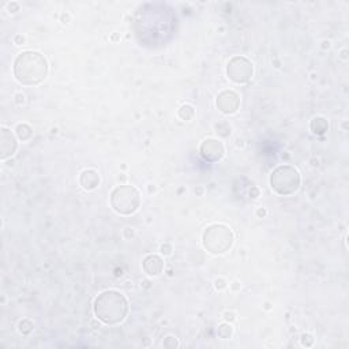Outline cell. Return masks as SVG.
Instances as JSON below:
<instances>
[{"mask_svg":"<svg viewBox=\"0 0 349 349\" xmlns=\"http://www.w3.org/2000/svg\"><path fill=\"white\" fill-rule=\"evenodd\" d=\"M226 74H228V78L236 84H246L253 76V64L246 57L236 56L234 59H230L228 63Z\"/></svg>","mask_w":349,"mask_h":349,"instance_id":"obj_6","label":"cell"},{"mask_svg":"<svg viewBox=\"0 0 349 349\" xmlns=\"http://www.w3.org/2000/svg\"><path fill=\"white\" fill-rule=\"evenodd\" d=\"M164 269V261L159 255H147L143 259V270L149 276H159Z\"/></svg>","mask_w":349,"mask_h":349,"instance_id":"obj_10","label":"cell"},{"mask_svg":"<svg viewBox=\"0 0 349 349\" xmlns=\"http://www.w3.org/2000/svg\"><path fill=\"white\" fill-rule=\"evenodd\" d=\"M232 332H234V329H232V326L228 325V323H224V325H221L218 327V336L221 338H229L230 336H232Z\"/></svg>","mask_w":349,"mask_h":349,"instance_id":"obj_15","label":"cell"},{"mask_svg":"<svg viewBox=\"0 0 349 349\" xmlns=\"http://www.w3.org/2000/svg\"><path fill=\"white\" fill-rule=\"evenodd\" d=\"M16 150V139L11 131L7 128H2L0 131V151H2V160H6L7 157L12 156Z\"/></svg>","mask_w":349,"mask_h":349,"instance_id":"obj_9","label":"cell"},{"mask_svg":"<svg viewBox=\"0 0 349 349\" xmlns=\"http://www.w3.org/2000/svg\"><path fill=\"white\" fill-rule=\"evenodd\" d=\"M15 101H16V104H21V103H24L25 101V95L24 94H16L15 95Z\"/></svg>","mask_w":349,"mask_h":349,"instance_id":"obj_18","label":"cell"},{"mask_svg":"<svg viewBox=\"0 0 349 349\" xmlns=\"http://www.w3.org/2000/svg\"><path fill=\"white\" fill-rule=\"evenodd\" d=\"M16 135H18L20 139H22V141H28V139L32 138L33 131L32 128L29 127L28 124H18V127H16Z\"/></svg>","mask_w":349,"mask_h":349,"instance_id":"obj_13","label":"cell"},{"mask_svg":"<svg viewBox=\"0 0 349 349\" xmlns=\"http://www.w3.org/2000/svg\"><path fill=\"white\" fill-rule=\"evenodd\" d=\"M216 105H217V108L222 113L230 115V113H235V112L238 111L239 105H240V97L235 91H221L217 95Z\"/></svg>","mask_w":349,"mask_h":349,"instance_id":"obj_7","label":"cell"},{"mask_svg":"<svg viewBox=\"0 0 349 349\" xmlns=\"http://www.w3.org/2000/svg\"><path fill=\"white\" fill-rule=\"evenodd\" d=\"M257 215H258L259 217H263V216L266 215V211L263 210V209H259V210H258V213H257Z\"/></svg>","mask_w":349,"mask_h":349,"instance_id":"obj_21","label":"cell"},{"mask_svg":"<svg viewBox=\"0 0 349 349\" xmlns=\"http://www.w3.org/2000/svg\"><path fill=\"white\" fill-rule=\"evenodd\" d=\"M226 286V284H225V281L222 280V278H218V280H216V288L217 289H224Z\"/></svg>","mask_w":349,"mask_h":349,"instance_id":"obj_17","label":"cell"},{"mask_svg":"<svg viewBox=\"0 0 349 349\" xmlns=\"http://www.w3.org/2000/svg\"><path fill=\"white\" fill-rule=\"evenodd\" d=\"M32 329H33V325L29 321H22L20 323L21 333L28 334V333H30V332H32Z\"/></svg>","mask_w":349,"mask_h":349,"instance_id":"obj_16","label":"cell"},{"mask_svg":"<svg viewBox=\"0 0 349 349\" xmlns=\"http://www.w3.org/2000/svg\"><path fill=\"white\" fill-rule=\"evenodd\" d=\"M234 243V234L225 225L215 224L209 226L203 234V247L211 254H224Z\"/></svg>","mask_w":349,"mask_h":349,"instance_id":"obj_3","label":"cell"},{"mask_svg":"<svg viewBox=\"0 0 349 349\" xmlns=\"http://www.w3.org/2000/svg\"><path fill=\"white\" fill-rule=\"evenodd\" d=\"M48 74V63L41 53L34 51L22 52L14 62V75L22 85L41 84Z\"/></svg>","mask_w":349,"mask_h":349,"instance_id":"obj_1","label":"cell"},{"mask_svg":"<svg viewBox=\"0 0 349 349\" xmlns=\"http://www.w3.org/2000/svg\"><path fill=\"white\" fill-rule=\"evenodd\" d=\"M201 156L209 163L220 161L224 156V145L217 139H206L201 145Z\"/></svg>","mask_w":349,"mask_h":349,"instance_id":"obj_8","label":"cell"},{"mask_svg":"<svg viewBox=\"0 0 349 349\" xmlns=\"http://www.w3.org/2000/svg\"><path fill=\"white\" fill-rule=\"evenodd\" d=\"M194 108L191 105H183L180 109H179V118L183 120H190L191 118H194Z\"/></svg>","mask_w":349,"mask_h":349,"instance_id":"obj_14","label":"cell"},{"mask_svg":"<svg viewBox=\"0 0 349 349\" xmlns=\"http://www.w3.org/2000/svg\"><path fill=\"white\" fill-rule=\"evenodd\" d=\"M128 302L118 290H105L94 300V314L107 325H116L127 317Z\"/></svg>","mask_w":349,"mask_h":349,"instance_id":"obj_2","label":"cell"},{"mask_svg":"<svg viewBox=\"0 0 349 349\" xmlns=\"http://www.w3.org/2000/svg\"><path fill=\"white\" fill-rule=\"evenodd\" d=\"M111 205L116 213L130 216L138 210L141 205L139 191L132 186H120L112 191Z\"/></svg>","mask_w":349,"mask_h":349,"instance_id":"obj_4","label":"cell"},{"mask_svg":"<svg viewBox=\"0 0 349 349\" xmlns=\"http://www.w3.org/2000/svg\"><path fill=\"white\" fill-rule=\"evenodd\" d=\"M270 184L277 194L292 195L300 186V174L290 165H281L270 176Z\"/></svg>","mask_w":349,"mask_h":349,"instance_id":"obj_5","label":"cell"},{"mask_svg":"<svg viewBox=\"0 0 349 349\" xmlns=\"http://www.w3.org/2000/svg\"><path fill=\"white\" fill-rule=\"evenodd\" d=\"M161 250H163V253L165 255L171 254V247H169V246H163V247H161Z\"/></svg>","mask_w":349,"mask_h":349,"instance_id":"obj_19","label":"cell"},{"mask_svg":"<svg viewBox=\"0 0 349 349\" xmlns=\"http://www.w3.org/2000/svg\"><path fill=\"white\" fill-rule=\"evenodd\" d=\"M329 128V124L326 122L323 118H315V119L311 122V130L315 132V134H325L326 131Z\"/></svg>","mask_w":349,"mask_h":349,"instance_id":"obj_12","label":"cell"},{"mask_svg":"<svg viewBox=\"0 0 349 349\" xmlns=\"http://www.w3.org/2000/svg\"><path fill=\"white\" fill-rule=\"evenodd\" d=\"M80 182L85 190L87 191L94 190V188H97V186L100 184V176L99 173L95 171H93V169H86V171H84L82 174H81Z\"/></svg>","mask_w":349,"mask_h":349,"instance_id":"obj_11","label":"cell"},{"mask_svg":"<svg viewBox=\"0 0 349 349\" xmlns=\"http://www.w3.org/2000/svg\"><path fill=\"white\" fill-rule=\"evenodd\" d=\"M225 319L226 321H234L235 317L232 313H225Z\"/></svg>","mask_w":349,"mask_h":349,"instance_id":"obj_20","label":"cell"}]
</instances>
